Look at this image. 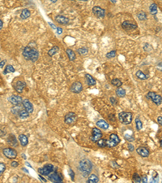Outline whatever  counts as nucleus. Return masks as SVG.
<instances>
[{
	"label": "nucleus",
	"instance_id": "nucleus-54",
	"mask_svg": "<svg viewBox=\"0 0 162 183\" xmlns=\"http://www.w3.org/2000/svg\"><path fill=\"white\" fill-rule=\"evenodd\" d=\"M39 177L41 178V180H42V181H43L44 182H46V180H45V179H44V178H43V177H41V174L39 175Z\"/></svg>",
	"mask_w": 162,
	"mask_h": 183
},
{
	"label": "nucleus",
	"instance_id": "nucleus-4",
	"mask_svg": "<svg viewBox=\"0 0 162 183\" xmlns=\"http://www.w3.org/2000/svg\"><path fill=\"white\" fill-rule=\"evenodd\" d=\"M120 142V138L116 133H112L109 136V139L106 141V147H114Z\"/></svg>",
	"mask_w": 162,
	"mask_h": 183
},
{
	"label": "nucleus",
	"instance_id": "nucleus-46",
	"mask_svg": "<svg viewBox=\"0 0 162 183\" xmlns=\"http://www.w3.org/2000/svg\"><path fill=\"white\" fill-rule=\"evenodd\" d=\"M110 102L112 103V104H117V100L115 98H113V97H110Z\"/></svg>",
	"mask_w": 162,
	"mask_h": 183
},
{
	"label": "nucleus",
	"instance_id": "nucleus-24",
	"mask_svg": "<svg viewBox=\"0 0 162 183\" xmlns=\"http://www.w3.org/2000/svg\"><path fill=\"white\" fill-rule=\"evenodd\" d=\"M30 16H31V12L29 10H28V9H23V11L20 13V18L22 20H26L28 17H30Z\"/></svg>",
	"mask_w": 162,
	"mask_h": 183
},
{
	"label": "nucleus",
	"instance_id": "nucleus-7",
	"mask_svg": "<svg viewBox=\"0 0 162 183\" xmlns=\"http://www.w3.org/2000/svg\"><path fill=\"white\" fill-rule=\"evenodd\" d=\"M54 170V167L49 163V165H45L44 167L42 168H40L39 169H38V172H39V174L41 175H44V176H48L50 172H52Z\"/></svg>",
	"mask_w": 162,
	"mask_h": 183
},
{
	"label": "nucleus",
	"instance_id": "nucleus-34",
	"mask_svg": "<svg viewBox=\"0 0 162 183\" xmlns=\"http://www.w3.org/2000/svg\"><path fill=\"white\" fill-rule=\"evenodd\" d=\"M135 126H136L137 130H139V131L141 130L142 128H143V123H142L141 120L139 117L135 118Z\"/></svg>",
	"mask_w": 162,
	"mask_h": 183
},
{
	"label": "nucleus",
	"instance_id": "nucleus-35",
	"mask_svg": "<svg viewBox=\"0 0 162 183\" xmlns=\"http://www.w3.org/2000/svg\"><path fill=\"white\" fill-rule=\"evenodd\" d=\"M111 84L114 86H117V87H120V86L122 85V82L118 78H113L111 81Z\"/></svg>",
	"mask_w": 162,
	"mask_h": 183
},
{
	"label": "nucleus",
	"instance_id": "nucleus-45",
	"mask_svg": "<svg viewBox=\"0 0 162 183\" xmlns=\"http://www.w3.org/2000/svg\"><path fill=\"white\" fill-rule=\"evenodd\" d=\"M128 150H129L130 151H133L135 150V147H134V146H133L132 144L129 143V144H128Z\"/></svg>",
	"mask_w": 162,
	"mask_h": 183
},
{
	"label": "nucleus",
	"instance_id": "nucleus-1",
	"mask_svg": "<svg viewBox=\"0 0 162 183\" xmlns=\"http://www.w3.org/2000/svg\"><path fill=\"white\" fill-rule=\"evenodd\" d=\"M92 169V163L88 159L80 160L79 163V171L84 177H88Z\"/></svg>",
	"mask_w": 162,
	"mask_h": 183
},
{
	"label": "nucleus",
	"instance_id": "nucleus-47",
	"mask_svg": "<svg viewBox=\"0 0 162 183\" xmlns=\"http://www.w3.org/2000/svg\"><path fill=\"white\" fill-rule=\"evenodd\" d=\"M56 30H57V33H58V34H62V33H63V30H62V28L60 27H57Z\"/></svg>",
	"mask_w": 162,
	"mask_h": 183
},
{
	"label": "nucleus",
	"instance_id": "nucleus-51",
	"mask_svg": "<svg viewBox=\"0 0 162 183\" xmlns=\"http://www.w3.org/2000/svg\"><path fill=\"white\" fill-rule=\"evenodd\" d=\"M6 134V133L4 132L3 130H1V129H0V137H3L4 135H5Z\"/></svg>",
	"mask_w": 162,
	"mask_h": 183
},
{
	"label": "nucleus",
	"instance_id": "nucleus-59",
	"mask_svg": "<svg viewBox=\"0 0 162 183\" xmlns=\"http://www.w3.org/2000/svg\"><path fill=\"white\" fill-rule=\"evenodd\" d=\"M71 1H73V0H71Z\"/></svg>",
	"mask_w": 162,
	"mask_h": 183
},
{
	"label": "nucleus",
	"instance_id": "nucleus-26",
	"mask_svg": "<svg viewBox=\"0 0 162 183\" xmlns=\"http://www.w3.org/2000/svg\"><path fill=\"white\" fill-rule=\"evenodd\" d=\"M30 51H31V47L30 46H25V49L23 51V56L25 57V59L26 60H29V55H30Z\"/></svg>",
	"mask_w": 162,
	"mask_h": 183
},
{
	"label": "nucleus",
	"instance_id": "nucleus-33",
	"mask_svg": "<svg viewBox=\"0 0 162 183\" xmlns=\"http://www.w3.org/2000/svg\"><path fill=\"white\" fill-rule=\"evenodd\" d=\"M149 11L152 15H156L157 13V5L156 3H152L149 7Z\"/></svg>",
	"mask_w": 162,
	"mask_h": 183
},
{
	"label": "nucleus",
	"instance_id": "nucleus-15",
	"mask_svg": "<svg viewBox=\"0 0 162 183\" xmlns=\"http://www.w3.org/2000/svg\"><path fill=\"white\" fill-rule=\"evenodd\" d=\"M38 58H39V52L37 50H36L35 48H31L30 51V55H29V60L32 62H36Z\"/></svg>",
	"mask_w": 162,
	"mask_h": 183
},
{
	"label": "nucleus",
	"instance_id": "nucleus-19",
	"mask_svg": "<svg viewBox=\"0 0 162 183\" xmlns=\"http://www.w3.org/2000/svg\"><path fill=\"white\" fill-rule=\"evenodd\" d=\"M55 21L58 22L59 25H67L69 23V19L64 16L58 15L55 16Z\"/></svg>",
	"mask_w": 162,
	"mask_h": 183
},
{
	"label": "nucleus",
	"instance_id": "nucleus-50",
	"mask_svg": "<svg viewBox=\"0 0 162 183\" xmlns=\"http://www.w3.org/2000/svg\"><path fill=\"white\" fill-rule=\"evenodd\" d=\"M157 121H158L160 126H161V124H162V117H161V115H160V117L157 118Z\"/></svg>",
	"mask_w": 162,
	"mask_h": 183
},
{
	"label": "nucleus",
	"instance_id": "nucleus-3",
	"mask_svg": "<svg viewBox=\"0 0 162 183\" xmlns=\"http://www.w3.org/2000/svg\"><path fill=\"white\" fill-rule=\"evenodd\" d=\"M146 98L147 99H151L152 102L156 105H160L162 103L161 96L156 94L155 92H153V91H150V92L147 93L146 95Z\"/></svg>",
	"mask_w": 162,
	"mask_h": 183
},
{
	"label": "nucleus",
	"instance_id": "nucleus-13",
	"mask_svg": "<svg viewBox=\"0 0 162 183\" xmlns=\"http://www.w3.org/2000/svg\"><path fill=\"white\" fill-rule=\"evenodd\" d=\"M102 137V133L98 128H93L92 129V135L91 137V140L92 142H97L99 139H101Z\"/></svg>",
	"mask_w": 162,
	"mask_h": 183
},
{
	"label": "nucleus",
	"instance_id": "nucleus-23",
	"mask_svg": "<svg viewBox=\"0 0 162 183\" xmlns=\"http://www.w3.org/2000/svg\"><path fill=\"white\" fill-rule=\"evenodd\" d=\"M19 140H20V142L23 147L27 146L28 143V137L25 135V134H20V135L19 136Z\"/></svg>",
	"mask_w": 162,
	"mask_h": 183
},
{
	"label": "nucleus",
	"instance_id": "nucleus-27",
	"mask_svg": "<svg viewBox=\"0 0 162 183\" xmlns=\"http://www.w3.org/2000/svg\"><path fill=\"white\" fill-rule=\"evenodd\" d=\"M99 181V178L96 174H91L88 176L87 182L88 183H97Z\"/></svg>",
	"mask_w": 162,
	"mask_h": 183
},
{
	"label": "nucleus",
	"instance_id": "nucleus-48",
	"mask_svg": "<svg viewBox=\"0 0 162 183\" xmlns=\"http://www.w3.org/2000/svg\"><path fill=\"white\" fill-rule=\"evenodd\" d=\"M6 64V60H1L0 61V69H3V66Z\"/></svg>",
	"mask_w": 162,
	"mask_h": 183
},
{
	"label": "nucleus",
	"instance_id": "nucleus-39",
	"mask_svg": "<svg viewBox=\"0 0 162 183\" xmlns=\"http://www.w3.org/2000/svg\"><path fill=\"white\" fill-rule=\"evenodd\" d=\"M116 51H109L108 52L107 54L106 55V58L107 59H113V57H115L116 56Z\"/></svg>",
	"mask_w": 162,
	"mask_h": 183
},
{
	"label": "nucleus",
	"instance_id": "nucleus-20",
	"mask_svg": "<svg viewBox=\"0 0 162 183\" xmlns=\"http://www.w3.org/2000/svg\"><path fill=\"white\" fill-rule=\"evenodd\" d=\"M124 138L126 140H127L128 142H132L134 140V133H133L131 129H126V130L124 132Z\"/></svg>",
	"mask_w": 162,
	"mask_h": 183
},
{
	"label": "nucleus",
	"instance_id": "nucleus-40",
	"mask_svg": "<svg viewBox=\"0 0 162 183\" xmlns=\"http://www.w3.org/2000/svg\"><path fill=\"white\" fill-rule=\"evenodd\" d=\"M133 181L134 182H141V177L138 173H135L133 175Z\"/></svg>",
	"mask_w": 162,
	"mask_h": 183
},
{
	"label": "nucleus",
	"instance_id": "nucleus-5",
	"mask_svg": "<svg viewBox=\"0 0 162 183\" xmlns=\"http://www.w3.org/2000/svg\"><path fill=\"white\" fill-rule=\"evenodd\" d=\"M76 120H77V115L74 112H68L65 115L64 117V122L66 124H69V126H72L76 122Z\"/></svg>",
	"mask_w": 162,
	"mask_h": 183
},
{
	"label": "nucleus",
	"instance_id": "nucleus-57",
	"mask_svg": "<svg viewBox=\"0 0 162 183\" xmlns=\"http://www.w3.org/2000/svg\"><path fill=\"white\" fill-rule=\"evenodd\" d=\"M82 1H84V2H87V1H88V0H82Z\"/></svg>",
	"mask_w": 162,
	"mask_h": 183
},
{
	"label": "nucleus",
	"instance_id": "nucleus-22",
	"mask_svg": "<svg viewBox=\"0 0 162 183\" xmlns=\"http://www.w3.org/2000/svg\"><path fill=\"white\" fill-rule=\"evenodd\" d=\"M85 78H86L87 82L89 85H95L97 83L96 79H95L92 75L90 74H86L85 75Z\"/></svg>",
	"mask_w": 162,
	"mask_h": 183
},
{
	"label": "nucleus",
	"instance_id": "nucleus-38",
	"mask_svg": "<svg viewBox=\"0 0 162 183\" xmlns=\"http://www.w3.org/2000/svg\"><path fill=\"white\" fill-rule=\"evenodd\" d=\"M97 142L98 147H106V139L101 138V139H99L98 141H97Z\"/></svg>",
	"mask_w": 162,
	"mask_h": 183
},
{
	"label": "nucleus",
	"instance_id": "nucleus-8",
	"mask_svg": "<svg viewBox=\"0 0 162 183\" xmlns=\"http://www.w3.org/2000/svg\"><path fill=\"white\" fill-rule=\"evenodd\" d=\"M3 155L5 156L8 159H15L16 158L17 156V152L16 150H14L13 148H10V147H7V148H5L3 150Z\"/></svg>",
	"mask_w": 162,
	"mask_h": 183
},
{
	"label": "nucleus",
	"instance_id": "nucleus-14",
	"mask_svg": "<svg viewBox=\"0 0 162 183\" xmlns=\"http://www.w3.org/2000/svg\"><path fill=\"white\" fill-rule=\"evenodd\" d=\"M26 87V83L23 81H17L14 85V88L18 93H22Z\"/></svg>",
	"mask_w": 162,
	"mask_h": 183
},
{
	"label": "nucleus",
	"instance_id": "nucleus-2",
	"mask_svg": "<svg viewBox=\"0 0 162 183\" xmlns=\"http://www.w3.org/2000/svg\"><path fill=\"white\" fill-rule=\"evenodd\" d=\"M132 113L128 112H122L118 115V120L123 124H130L132 121Z\"/></svg>",
	"mask_w": 162,
	"mask_h": 183
},
{
	"label": "nucleus",
	"instance_id": "nucleus-49",
	"mask_svg": "<svg viewBox=\"0 0 162 183\" xmlns=\"http://www.w3.org/2000/svg\"><path fill=\"white\" fill-rule=\"evenodd\" d=\"M147 178L146 176H143L141 177V182H147Z\"/></svg>",
	"mask_w": 162,
	"mask_h": 183
},
{
	"label": "nucleus",
	"instance_id": "nucleus-36",
	"mask_svg": "<svg viewBox=\"0 0 162 183\" xmlns=\"http://www.w3.org/2000/svg\"><path fill=\"white\" fill-rule=\"evenodd\" d=\"M77 52L79 53V55H87L88 54V49L87 47H81V48H79V49L77 50Z\"/></svg>",
	"mask_w": 162,
	"mask_h": 183
},
{
	"label": "nucleus",
	"instance_id": "nucleus-42",
	"mask_svg": "<svg viewBox=\"0 0 162 183\" xmlns=\"http://www.w3.org/2000/svg\"><path fill=\"white\" fill-rule=\"evenodd\" d=\"M68 173H69V175L71 177V181H75V172L74 171L71 169V168H69V170H68Z\"/></svg>",
	"mask_w": 162,
	"mask_h": 183
},
{
	"label": "nucleus",
	"instance_id": "nucleus-17",
	"mask_svg": "<svg viewBox=\"0 0 162 183\" xmlns=\"http://www.w3.org/2000/svg\"><path fill=\"white\" fill-rule=\"evenodd\" d=\"M136 151L139 155L142 157H147L150 155L149 151L147 150V148L144 147H140L136 149Z\"/></svg>",
	"mask_w": 162,
	"mask_h": 183
},
{
	"label": "nucleus",
	"instance_id": "nucleus-58",
	"mask_svg": "<svg viewBox=\"0 0 162 183\" xmlns=\"http://www.w3.org/2000/svg\"><path fill=\"white\" fill-rule=\"evenodd\" d=\"M78 1H81V0H78Z\"/></svg>",
	"mask_w": 162,
	"mask_h": 183
},
{
	"label": "nucleus",
	"instance_id": "nucleus-18",
	"mask_svg": "<svg viewBox=\"0 0 162 183\" xmlns=\"http://www.w3.org/2000/svg\"><path fill=\"white\" fill-rule=\"evenodd\" d=\"M7 143H8L11 147H17V146H18L17 139H16V136L14 135V134H10V135L7 137Z\"/></svg>",
	"mask_w": 162,
	"mask_h": 183
},
{
	"label": "nucleus",
	"instance_id": "nucleus-31",
	"mask_svg": "<svg viewBox=\"0 0 162 183\" xmlns=\"http://www.w3.org/2000/svg\"><path fill=\"white\" fill-rule=\"evenodd\" d=\"M59 46H53L51 48V49L48 51V55L49 56H53V55H54L55 54H57V53L59 52Z\"/></svg>",
	"mask_w": 162,
	"mask_h": 183
},
{
	"label": "nucleus",
	"instance_id": "nucleus-56",
	"mask_svg": "<svg viewBox=\"0 0 162 183\" xmlns=\"http://www.w3.org/2000/svg\"><path fill=\"white\" fill-rule=\"evenodd\" d=\"M110 1H111L112 3H116V0H110Z\"/></svg>",
	"mask_w": 162,
	"mask_h": 183
},
{
	"label": "nucleus",
	"instance_id": "nucleus-29",
	"mask_svg": "<svg viewBox=\"0 0 162 183\" xmlns=\"http://www.w3.org/2000/svg\"><path fill=\"white\" fill-rule=\"evenodd\" d=\"M66 55H68V58L71 61H74L75 60V53L71 50V49H66Z\"/></svg>",
	"mask_w": 162,
	"mask_h": 183
},
{
	"label": "nucleus",
	"instance_id": "nucleus-37",
	"mask_svg": "<svg viewBox=\"0 0 162 183\" xmlns=\"http://www.w3.org/2000/svg\"><path fill=\"white\" fill-rule=\"evenodd\" d=\"M137 16L138 18L140 19V21H146L147 20V14L144 12H140L139 13L137 14Z\"/></svg>",
	"mask_w": 162,
	"mask_h": 183
},
{
	"label": "nucleus",
	"instance_id": "nucleus-32",
	"mask_svg": "<svg viewBox=\"0 0 162 183\" xmlns=\"http://www.w3.org/2000/svg\"><path fill=\"white\" fill-rule=\"evenodd\" d=\"M14 72H15V69H14V67L12 65H11V64H8V65L6 66L5 69H4L3 74L6 75V74L9 73H14Z\"/></svg>",
	"mask_w": 162,
	"mask_h": 183
},
{
	"label": "nucleus",
	"instance_id": "nucleus-53",
	"mask_svg": "<svg viewBox=\"0 0 162 183\" xmlns=\"http://www.w3.org/2000/svg\"><path fill=\"white\" fill-rule=\"evenodd\" d=\"M3 25V23L2 20H0V30H1V28H2Z\"/></svg>",
	"mask_w": 162,
	"mask_h": 183
},
{
	"label": "nucleus",
	"instance_id": "nucleus-6",
	"mask_svg": "<svg viewBox=\"0 0 162 183\" xmlns=\"http://www.w3.org/2000/svg\"><path fill=\"white\" fill-rule=\"evenodd\" d=\"M48 178L49 180L52 182H57V183H60L63 181V175L61 173L58 172H52L48 175Z\"/></svg>",
	"mask_w": 162,
	"mask_h": 183
},
{
	"label": "nucleus",
	"instance_id": "nucleus-43",
	"mask_svg": "<svg viewBox=\"0 0 162 183\" xmlns=\"http://www.w3.org/2000/svg\"><path fill=\"white\" fill-rule=\"evenodd\" d=\"M20 108H19V106H16V108H13L11 109V112L13 114H15V115H18L19 112H20Z\"/></svg>",
	"mask_w": 162,
	"mask_h": 183
},
{
	"label": "nucleus",
	"instance_id": "nucleus-41",
	"mask_svg": "<svg viewBox=\"0 0 162 183\" xmlns=\"http://www.w3.org/2000/svg\"><path fill=\"white\" fill-rule=\"evenodd\" d=\"M6 169V165H5V163H1L0 162V176H1L3 172L5 171Z\"/></svg>",
	"mask_w": 162,
	"mask_h": 183
},
{
	"label": "nucleus",
	"instance_id": "nucleus-21",
	"mask_svg": "<svg viewBox=\"0 0 162 183\" xmlns=\"http://www.w3.org/2000/svg\"><path fill=\"white\" fill-rule=\"evenodd\" d=\"M97 126L100 129H107L109 128V124L104 120H99L97 121L96 123Z\"/></svg>",
	"mask_w": 162,
	"mask_h": 183
},
{
	"label": "nucleus",
	"instance_id": "nucleus-28",
	"mask_svg": "<svg viewBox=\"0 0 162 183\" xmlns=\"http://www.w3.org/2000/svg\"><path fill=\"white\" fill-rule=\"evenodd\" d=\"M29 114L30 113L28 112L25 109H20V112H19V113H18V115L21 119H26V118H28V117H29Z\"/></svg>",
	"mask_w": 162,
	"mask_h": 183
},
{
	"label": "nucleus",
	"instance_id": "nucleus-52",
	"mask_svg": "<svg viewBox=\"0 0 162 183\" xmlns=\"http://www.w3.org/2000/svg\"><path fill=\"white\" fill-rule=\"evenodd\" d=\"M49 25H50L51 28H54V30H56V28H57V27H55L54 25H53V24H52V23H49Z\"/></svg>",
	"mask_w": 162,
	"mask_h": 183
},
{
	"label": "nucleus",
	"instance_id": "nucleus-9",
	"mask_svg": "<svg viewBox=\"0 0 162 183\" xmlns=\"http://www.w3.org/2000/svg\"><path fill=\"white\" fill-rule=\"evenodd\" d=\"M92 13L95 16L101 19V18H104L105 16H106V10L99 6H96L92 8Z\"/></svg>",
	"mask_w": 162,
	"mask_h": 183
},
{
	"label": "nucleus",
	"instance_id": "nucleus-10",
	"mask_svg": "<svg viewBox=\"0 0 162 183\" xmlns=\"http://www.w3.org/2000/svg\"><path fill=\"white\" fill-rule=\"evenodd\" d=\"M122 28L126 31H132V30H135L137 28V25L136 24H133L132 22L129 21H126L124 22H122Z\"/></svg>",
	"mask_w": 162,
	"mask_h": 183
},
{
	"label": "nucleus",
	"instance_id": "nucleus-44",
	"mask_svg": "<svg viewBox=\"0 0 162 183\" xmlns=\"http://www.w3.org/2000/svg\"><path fill=\"white\" fill-rule=\"evenodd\" d=\"M11 167H13V168H16V167L19 166V163L16 162V161H12V162L11 163Z\"/></svg>",
	"mask_w": 162,
	"mask_h": 183
},
{
	"label": "nucleus",
	"instance_id": "nucleus-16",
	"mask_svg": "<svg viewBox=\"0 0 162 183\" xmlns=\"http://www.w3.org/2000/svg\"><path fill=\"white\" fill-rule=\"evenodd\" d=\"M22 104L24 106V108H25V109L28 112L32 113L33 112V106H32V103L28 99H24L23 102H22Z\"/></svg>",
	"mask_w": 162,
	"mask_h": 183
},
{
	"label": "nucleus",
	"instance_id": "nucleus-12",
	"mask_svg": "<svg viewBox=\"0 0 162 183\" xmlns=\"http://www.w3.org/2000/svg\"><path fill=\"white\" fill-rule=\"evenodd\" d=\"M8 100L14 106H20V104H22L23 102V99L20 95H11L9 97Z\"/></svg>",
	"mask_w": 162,
	"mask_h": 183
},
{
	"label": "nucleus",
	"instance_id": "nucleus-30",
	"mask_svg": "<svg viewBox=\"0 0 162 183\" xmlns=\"http://www.w3.org/2000/svg\"><path fill=\"white\" fill-rule=\"evenodd\" d=\"M116 94L118 97L123 98V97H125V95H126V90L123 88H122L121 86L120 87H118L116 90Z\"/></svg>",
	"mask_w": 162,
	"mask_h": 183
},
{
	"label": "nucleus",
	"instance_id": "nucleus-55",
	"mask_svg": "<svg viewBox=\"0 0 162 183\" xmlns=\"http://www.w3.org/2000/svg\"><path fill=\"white\" fill-rule=\"evenodd\" d=\"M50 1L53 3H56L57 1H58V0H50Z\"/></svg>",
	"mask_w": 162,
	"mask_h": 183
},
{
	"label": "nucleus",
	"instance_id": "nucleus-11",
	"mask_svg": "<svg viewBox=\"0 0 162 183\" xmlns=\"http://www.w3.org/2000/svg\"><path fill=\"white\" fill-rule=\"evenodd\" d=\"M70 90L72 93L79 94L81 91L83 90V85L81 84V82H79V81H75V82H74L71 85Z\"/></svg>",
	"mask_w": 162,
	"mask_h": 183
},
{
	"label": "nucleus",
	"instance_id": "nucleus-25",
	"mask_svg": "<svg viewBox=\"0 0 162 183\" xmlns=\"http://www.w3.org/2000/svg\"><path fill=\"white\" fill-rule=\"evenodd\" d=\"M135 76H137V78H139L140 80H142V81L147 80V78H148V76L143 73L141 70H138L136 72V73H135Z\"/></svg>",
	"mask_w": 162,
	"mask_h": 183
}]
</instances>
